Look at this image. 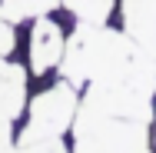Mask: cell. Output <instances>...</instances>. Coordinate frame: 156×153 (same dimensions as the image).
<instances>
[{"label": "cell", "mask_w": 156, "mask_h": 153, "mask_svg": "<svg viewBox=\"0 0 156 153\" xmlns=\"http://www.w3.org/2000/svg\"><path fill=\"white\" fill-rule=\"evenodd\" d=\"M140 47L120 30L103 24H80L76 33L66 40L60 60V73L66 83L90 87V83H120L129 77Z\"/></svg>", "instance_id": "1"}, {"label": "cell", "mask_w": 156, "mask_h": 153, "mask_svg": "<svg viewBox=\"0 0 156 153\" xmlns=\"http://www.w3.org/2000/svg\"><path fill=\"white\" fill-rule=\"evenodd\" d=\"M60 3L63 0H0V17L10 24L37 20V17H47L50 10H57Z\"/></svg>", "instance_id": "6"}, {"label": "cell", "mask_w": 156, "mask_h": 153, "mask_svg": "<svg viewBox=\"0 0 156 153\" xmlns=\"http://www.w3.org/2000/svg\"><path fill=\"white\" fill-rule=\"evenodd\" d=\"M0 153H17V143H13V120H10V117H0Z\"/></svg>", "instance_id": "9"}, {"label": "cell", "mask_w": 156, "mask_h": 153, "mask_svg": "<svg viewBox=\"0 0 156 153\" xmlns=\"http://www.w3.org/2000/svg\"><path fill=\"white\" fill-rule=\"evenodd\" d=\"M120 17H123V33L143 53L156 57V0H123Z\"/></svg>", "instance_id": "4"}, {"label": "cell", "mask_w": 156, "mask_h": 153, "mask_svg": "<svg viewBox=\"0 0 156 153\" xmlns=\"http://www.w3.org/2000/svg\"><path fill=\"white\" fill-rule=\"evenodd\" d=\"M17 153H70V150L60 143V137H53V140H40V143H23V147H17Z\"/></svg>", "instance_id": "7"}, {"label": "cell", "mask_w": 156, "mask_h": 153, "mask_svg": "<svg viewBox=\"0 0 156 153\" xmlns=\"http://www.w3.org/2000/svg\"><path fill=\"white\" fill-rule=\"evenodd\" d=\"M76 107H80L76 87L66 83V80H60L57 87H47L43 93H37L30 100V113H27V126L20 133V147L23 143H40V140L63 137L73 126Z\"/></svg>", "instance_id": "2"}, {"label": "cell", "mask_w": 156, "mask_h": 153, "mask_svg": "<svg viewBox=\"0 0 156 153\" xmlns=\"http://www.w3.org/2000/svg\"><path fill=\"white\" fill-rule=\"evenodd\" d=\"M63 50H66V37H63V27L53 20V17H37L30 30V73L33 77H43L50 73L53 67H60Z\"/></svg>", "instance_id": "3"}, {"label": "cell", "mask_w": 156, "mask_h": 153, "mask_svg": "<svg viewBox=\"0 0 156 153\" xmlns=\"http://www.w3.org/2000/svg\"><path fill=\"white\" fill-rule=\"evenodd\" d=\"M27 103V70L0 57V117L17 120Z\"/></svg>", "instance_id": "5"}, {"label": "cell", "mask_w": 156, "mask_h": 153, "mask_svg": "<svg viewBox=\"0 0 156 153\" xmlns=\"http://www.w3.org/2000/svg\"><path fill=\"white\" fill-rule=\"evenodd\" d=\"M17 47V33H13V24L0 17V57H10Z\"/></svg>", "instance_id": "8"}]
</instances>
